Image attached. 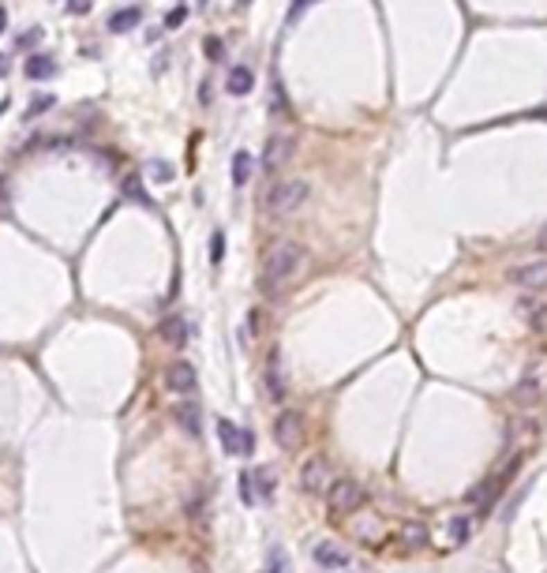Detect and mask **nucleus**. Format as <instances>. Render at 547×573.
Returning <instances> with one entry per match:
<instances>
[{
    "label": "nucleus",
    "instance_id": "nucleus-1",
    "mask_svg": "<svg viewBox=\"0 0 547 573\" xmlns=\"http://www.w3.org/2000/svg\"><path fill=\"white\" fill-rule=\"evenodd\" d=\"M304 258H308V252H304V244H296V240H281V244H274L270 252H266L263 277H259L266 297H277V292L304 270Z\"/></svg>",
    "mask_w": 547,
    "mask_h": 573
},
{
    "label": "nucleus",
    "instance_id": "nucleus-2",
    "mask_svg": "<svg viewBox=\"0 0 547 573\" xmlns=\"http://www.w3.org/2000/svg\"><path fill=\"white\" fill-rule=\"evenodd\" d=\"M308 191H311V184L304 180V177L277 180L274 188H270V195L263 199V210H266L270 218H289V214H296V210L308 202Z\"/></svg>",
    "mask_w": 547,
    "mask_h": 573
},
{
    "label": "nucleus",
    "instance_id": "nucleus-3",
    "mask_svg": "<svg viewBox=\"0 0 547 573\" xmlns=\"http://www.w3.org/2000/svg\"><path fill=\"white\" fill-rule=\"evenodd\" d=\"M300 487L308 495H327L330 491V461L322 457V454H311L308 461L300 465Z\"/></svg>",
    "mask_w": 547,
    "mask_h": 573
},
{
    "label": "nucleus",
    "instance_id": "nucleus-4",
    "mask_svg": "<svg viewBox=\"0 0 547 573\" xmlns=\"http://www.w3.org/2000/svg\"><path fill=\"white\" fill-rule=\"evenodd\" d=\"M364 487L356 484V479H338V484L327 491V506L333 513H352V510H360L364 506Z\"/></svg>",
    "mask_w": 547,
    "mask_h": 573
},
{
    "label": "nucleus",
    "instance_id": "nucleus-5",
    "mask_svg": "<svg viewBox=\"0 0 547 573\" xmlns=\"http://www.w3.org/2000/svg\"><path fill=\"white\" fill-rule=\"evenodd\" d=\"M274 439H277V446H281V450H296V446H300V439H304V416L296 409H285L274 420Z\"/></svg>",
    "mask_w": 547,
    "mask_h": 573
},
{
    "label": "nucleus",
    "instance_id": "nucleus-6",
    "mask_svg": "<svg viewBox=\"0 0 547 573\" xmlns=\"http://www.w3.org/2000/svg\"><path fill=\"white\" fill-rule=\"evenodd\" d=\"M293 150H296V143L289 135H270L266 139V146H263V173L266 177H274V173L293 158Z\"/></svg>",
    "mask_w": 547,
    "mask_h": 573
},
{
    "label": "nucleus",
    "instance_id": "nucleus-7",
    "mask_svg": "<svg viewBox=\"0 0 547 573\" xmlns=\"http://www.w3.org/2000/svg\"><path fill=\"white\" fill-rule=\"evenodd\" d=\"M196 382H199V375H196V367H191L188 360H173L169 371H165V386H169L173 394H180V397L196 394Z\"/></svg>",
    "mask_w": 547,
    "mask_h": 573
},
{
    "label": "nucleus",
    "instance_id": "nucleus-8",
    "mask_svg": "<svg viewBox=\"0 0 547 573\" xmlns=\"http://www.w3.org/2000/svg\"><path fill=\"white\" fill-rule=\"evenodd\" d=\"M510 281L521 285L525 292H544L547 289V258H540V263H525V266H517V270H510Z\"/></svg>",
    "mask_w": 547,
    "mask_h": 573
},
{
    "label": "nucleus",
    "instance_id": "nucleus-9",
    "mask_svg": "<svg viewBox=\"0 0 547 573\" xmlns=\"http://www.w3.org/2000/svg\"><path fill=\"white\" fill-rule=\"evenodd\" d=\"M315 566H322V570H345L349 566V551L341 547V543H333V540H322V543H315Z\"/></svg>",
    "mask_w": 547,
    "mask_h": 573
},
{
    "label": "nucleus",
    "instance_id": "nucleus-10",
    "mask_svg": "<svg viewBox=\"0 0 547 573\" xmlns=\"http://www.w3.org/2000/svg\"><path fill=\"white\" fill-rule=\"evenodd\" d=\"M173 420H176V427H180L188 439H199V435H202V412H199V405H191V401L176 405V409H173Z\"/></svg>",
    "mask_w": 547,
    "mask_h": 573
},
{
    "label": "nucleus",
    "instance_id": "nucleus-11",
    "mask_svg": "<svg viewBox=\"0 0 547 573\" xmlns=\"http://www.w3.org/2000/svg\"><path fill=\"white\" fill-rule=\"evenodd\" d=\"M26 79L31 82H42V79H53L57 76V60L49 53H26V64H23Z\"/></svg>",
    "mask_w": 547,
    "mask_h": 573
},
{
    "label": "nucleus",
    "instance_id": "nucleus-12",
    "mask_svg": "<svg viewBox=\"0 0 547 573\" xmlns=\"http://www.w3.org/2000/svg\"><path fill=\"white\" fill-rule=\"evenodd\" d=\"M139 23H143V8H139V4H128V8H120V12L109 15L105 30H109V34H128V30H135Z\"/></svg>",
    "mask_w": 547,
    "mask_h": 573
},
{
    "label": "nucleus",
    "instance_id": "nucleus-13",
    "mask_svg": "<svg viewBox=\"0 0 547 573\" xmlns=\"http://www.w3.org/2000/svg\"><path fill=\"white\" fill-rule=\"evenodd\" d=\"M225 90H229L233 98H248V94L255 90V71H252V68H244V64H236V68L229 71Z\"/></svg>",
    "mask_w": 547,
    "mask_h": 573
},
{
    "label": "nucleus",
    "instance_id": "nucleus-14",
    "mask_svg": "<svg viewBox=\"0 0 547 573\" xmlns=\"http://www.w3.org/2000/svg\"><path fill=\"white\" fill-rule=\"evenodd\" d=\"M397 547H401V551H420V547H428V529H424L420 521L401 524V532H397Z\"/></svg>",
    "mask_w": 547,
    "mask_h": 573
},
{
    "label": "nucleus",
    "instance_id": "nucleus-15",
    "mask_svg": "<svg viewBox=\"0 0 547 573\" xmlns=\"http://www.w3.org/2000/svg\"><path fill=\"white\" fill-rule=\"evenodd\" d=\"M162 337H165V345H173V349H184V345H188V322H184L180 315H169V319H162Z\"/></svg>",
    "mask_w": 547,
    "mask_h": 573
},
{
    "label": "nucleus",
    "instance_id": "nucleus-16",
    "mask_svg": "<svg viewBox=\"0 0 547 573\" xmlns=\"http://www.w3.org/2000/svg\"><path fill=\"white\" fill-rule=\"evenodd\" d=\"M266 397L270 401H281L285 397V375H281V356H270V367H266Z\"/></svg>",
    "mask_w": 547,
    "mask_h": 573
},
{
    "label": "nucleus",
    "instance_id": "nucleus-17",
    "mask_svg": "<svg viewBox=\"0 0 547 573\" xmlns=\"http://www.w3.org/2000/svg\"><path fill=\"white\" fill-rule=\"evenodd\" d=\"M540 378H544V371H540V367H536V371H528V375L521 378V386H517V390H514V397H517V401H521V405L536 401V397L544 394V382H540Z\"/></svg>",
    "mask_w": 547,
    "mask_h": 573
},
{
    "label": "nucleus",
    "instance_id": "nucleus-18",
    "mask_svg": "<svg viewBox=\"0 0 547 573\" xmlns=\"http://www.w3.org/2000/svg\"><path fill=\"white\" fill-rule=\"evenodd\" d=\"M218 439H221V450H225L229 457H236L240 442H244V431H236L233 420H218Z\"/></svg>",
    "mask_w": 547,
    "mask_h": 573
},
{
    "label": "nucleus",
    "instance_id": "nucleus-19",
    "mask_svg": "<svg viewBox=\"0 0 547 573\" xmlns=\"http://www.w3.org/2000/svg\"><path fill=\"white\" fill-rule=\"evenodd\" d=\"M252 487H255V502H270L274 498V473L270 468H252Z\"/></svg>",
    "mask_w": 547,
    "mask_h": 573
},
{
    "label": "nucleus",
    "instance_id": "nucleus-20",
    "mask_svg": "<svg viewBox=\"0 0 547 573\" xmlns=\"http://www.w3.org/2000/svg\"><path fill=\"white\" fill-rule=\"evenodd\" d=\"M252 169H255L252 150H236L233 154V184H236V188H244V184L252 180Z\"/></svg>",
    "mask_w": 547,
    "mask_h": 573
},
{
    "label": "nucleus",
    "instance_id": "nucleus-21",
    "mask_svg": "<svg viewBox=\"0 0 547 573\" xmlns=\"http://www.w3.org/2000/svg\"><path fill=\"white\" fill-rule=\"evenodd\" d=\"M469 536H472V517H453L450 521V543L453 547H461V543H469Z\"/></svg>",
    "mask_w": 547,
    "mask_h": 573
},
{
    "label": "nucleus",
    "instance_id": "nucleus-22",
    "mask_svg": "<svg viewBox=\"0 0 547 573\" xmlns=\"http://www.w3.org/2000/svg\"><path fill=\"white\" fill-rule=\"evenodd\" d=\"M53 105H57V98H53V94H38V98L31 101V109H26V113H23V120H34V116H42L45 109H53Z\"/></svg>",
    "mask_w": 547,
    "mask_h": 573
},
{
    "label": "nucleus",
    "instance_id": "nucleus-23",
    "mask_svg": "<svg viewBox=\"0 0 547 573\" xmlns=\"http://www.w3.org/2000/svg\"><path fill=\"white\" fill-rule=\"evenodd\" d=\"M202 53H207V60H214V64H218L221 57H225V42H221L218 34H210V38L202 42Z\"/></svg>",
    "mask_w": 547,
    "mask_h": 573
},
{
    "label": "nucleus",
    "instance_id": "nucleus-24",
    "mask_svg": "<svg viewBox=\"0 0 547 573\" xmlns=\"http://www.w3.org/2000/svg\"><path fill=\"white\" fill-rule=\"evenodd\" d=\"M146 173H150L157 184H173V165L169 161H150V165H146Z\"/></svg>",
    "mask_w": 547,
    "mask_h": 573
},
{
    "label": "nucleus",
    "instance_id": "nucleus-25",
    "mask_svg": "<svg viewBox=\"0 0 547 573\" xmlns=\"http://www.w3.org/2000/svg\"><path fill=\"white\" fill-rule=\"evenodd\" d=\"M184 19H188V4H176L173 12H165V30H180Z\"/></svg>",
    "mask_w": 547,
    "mask_h": 573
},
{
    "label": "nucleus",
    "instance_id": "nucleus-26",
    "mask_svg": "<svg viewBox=\"0 0 547 573\" xmlns=\"http://www.w3.org/2000/svg\"><path fill=\"white\" fill-rule=\"evenodd\" d=\"M240 498H244V506H259L255 502V487H252V468L240 473Z\"/></svg>",
    "mask_w": 547,
    "mask_h": 573
},
{
    "label": "nucleus",
    "instance_id": "nucleus-27",
    "mask_svg": "<svg viewBox=\"0 0 547 573\" xmlns=\"http://www.w3.org/2000/svg\"><path fill=\"white\" fill-rule=\"evenodd\" d=\"M221 258H225V233H214L210 236V263L221 266Z\"/></svg>",
    "mask_w": 547,
    "mask_h": 573
},
{
    "label": "nucleus",
    "instance_id": "nucleus-28",
    "mask_svg": "<svg viewBox=\"0 0 547 573\" xmlns=\"http://www.w3.org/2000/svg\"><path fill=\"white\" fill-rule=\"evenodd\" d=\"M266 570H270V573H289V566H285V551H281V547H270V562H266Z\"/></svg>",
    "mask_w": 547,
    "mask_h": 573
},
{
    "label": "nucleus",
    "instance_id": "nucleus-29",
    "mask_svg": "<svg viewBox=\"0 0 547 573\" xmlns=\"http://www.w3.org/2000/svg\"><path fill=\"white\" fill-rule=\"evenodd\" d=\"M124 195H128V199H135V202H143V206L150 202V199L143 195V188H139V180H135V177H128V180H124Z\"/></svg>",
    "mask_w": 547,
    "mask_h": 573
},
{
    "label": "nucleus",
    "instance_id": "nucleus-30",
    "mask_svg": "<svg viewBox=\"0 0 547 573\" xmlns=\"http://www.w3.org/2000/svg\"><path fill=\"white\" fill-rule=\"evenodd\" d=\"M38 42H42V26H34L31 34H23V38H19V49H34Z\"/></svg>",
    "mask_w": 547,
    "mask_h": 573
},
{
    "label": "nucleus",
    "instance_id": "nucleus-31",
    "mask_svg": "<svg viewBox=\"0 0 547 573\" xmlns=\"http://www.w3.org/2000/svg\"><path fill=\"white\" fill-rule=\"evenodd\" d=\"M252 450H255V435H252V431H244V442H240V457H252Z\"/></svg>",
    "mask_w": 547,
    "mask_h": 573
},
{
    "label": "nucleus",
    "instance_id": "nucleus-32",
    "mask_svg": "<svg viewBox=\"0 0 547 573\" xmlns=\"http://www.w3.org/2000/svg\"><path fill=\"white\" fill-rule=\"evenodd\" d=\"M308 4H315V0H293V4H289V23H296V15H300Z\"/></svg>",
    "mask_w": 547,
    "mask_h": 573
},
{
    "label": "nucleus",
    "instance_id": "nucleus-33",
    "mask_svg": "<svg viewBox=\"0 0 547 573\" xmlns=\"http://www.w3.org/2000/svg\"><path fill=\"white\" fill-rule=\"evenodd\" d=\"M68 12H76V15H87V12H90V0H68Z\"/></svg>",
    "mask_w": 547,
    "mask_h": 573
},
{
    "label": "nucleus",
    "instance_id": "nucleus-34",
    "mask_svg": "<svg viewBox=\"0 0 547 573\" xmlns=\"http://www.w3.org/2000/svg\"><path fill=\"white\" fill-rule=\"evenodd\" d=\"M199 101H202V105H210V101H214V87H210V79L199 87Z\"/></svg>",
    "mask_w": 547,
    "mask_h": 573
},
{
    "label": "nucleus",
    "instance_id": "nucleus-35",
    "mask_svg": "<svg viewBox=\"0 0 547 573\" xmlns=\"http://www.w3.org/2000/svg\"><path fill=\"white\" fill-rule=\"evenodd\" d=\"M8 30V8H0V34Z\"/></svg>",
    "mask_w": 547,
    "mask_h": 573
},
{
    "label": "nucleus",
    "instance_id": "nucleus-36",
    "mask_svg": "<svg viewBox=\"0 0 547 573\" xmlns=\"http://www.w3.org/2000/svg\"><path fill=\"white\" fill-rule=\"evenodd\" d=\"M233 4H236V8H248V4H252V0H233Z\"/></svg>",
    "mask_w": 547,
    "mask_h": 573
},
{
    "label": "nucleus",
    "instance_id": "nucleus-37",
    "mask_svg": "<svg viewBox=\"0 0 547 573\" xmlns=\"http://www.w3.org/2000/svg\"><path fill=\"white\" fill-rule=\"evenodd\" d=\"M202 4H207V0H202Z\"/></svg>",
    "mask_w": 547,
    "mask_h": 573
}]
</instances>
